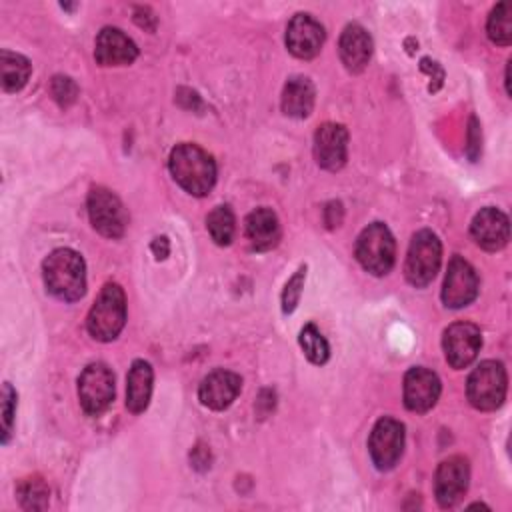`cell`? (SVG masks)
Returning <instances> with one entry per match:
<instances>
[{
    "label": "cell",
    "instance_id": "277c9868",
    "mask_svg": "<svg viewBox=\"0 0 512 512\" xmlns=\"http://www.w3.org/2000/svg\"><path fill=\"white\" fill-rule=\"evenodd\" d=\"M354 252L360 266L374 276L388 274L396 262L394 236L382 222H372L360 232Z\"/></svg>",
    "mask_w": 512,
    "mask_h": 512
},
{
    "label": "cell",
    "instance_id": "836d02e7",
    "mask_svg": "<svg viewBox=\"0 0 512 512\" xmlns=\"http://www.w3.org/2000/svg\"><path fill=\"white\" fill-rule=\"evenodd\" d=\"M510 64H512V62H508V66H506V74H504V78H506L504 82H506V92H508V94H512V90H510Z\"/></svg>",
    "mask_w": 512,
    "mask_h": 512
},
{
    "label": "cell",
    "instance_id": "30bf717a",
    "mask_svg": "<svg viewBox=\"0 0 512 512\" xmlns=\"http://www.w3.org/2000/svg\"><path fill=\"white\" fill-rule=\"evenodd\" d=\"M480 346H482V334H480V328L472 322H454L444 330V338H442L444 356H446V362L456 370L470 366L476 360Z\"/></svg>",
    "mask_w": 512,
    "mask_h": 512
},
{
    "label": "cell",
    "instance_id": "d4e9b609",
    "mask_svg": "<svg viewBox=\"0 0 512 512\" xmlns=\"http://www.w3.org/2000/svg\"><path fill=\"white\" fill-rule=\"evenodd\" d=\"M206 228L218 246H228L236 232V218L230 206H216L206 218Z\"/></svg>",
    "mask_w": 512,
    "mask_h": 512
},
{
    "label": "cell",
    "instance_id": "ba28073f",
    "mask_svg": "<svg viewBox=\"0 0 512 512\" xmlns=\"http://www.w3.org/2000/svg\"><path fill=\"white\" fill-rule=\"evenodd\" d=\"M78 398L86 414L100 416L114 400V374L102 364H88L78 378Z\"/></svg>",
    "mask_w": 512,
    "mask_h": 512
},
{
    "label": "cell",
    "instance_id": "6da1fadb",
    "mask_svg": "<svg viewBox=\"0 0 512 512\" xmlns=\"http://www.w3.org/2000/svg\"><path fill=\"white\" fill-rule=\"evenodd\" d=\"M170 174L192 196H206L216 182L214 158L198 144L182 142L170 152Z\"/></svg>",
    "mask_w": 512,
    "mask_h": 512
},
{
    "label": "cell",
    "instance_id": "603a6c76",
    "mask_svg": "<svg viewBox=\"0 0 512 512\" xmlns=\"http://www.w3.org/2000/svg\"><path fill=\"white\" fill-rule=\"evenodd\" d=\"M0 70H2V88L4 92H18L30 78L32 66L22 54L2 50L0 52Z\"/></svg>",
    "mask_w": 512,
    "mask_h": 512
},
{
    "label": "cell",
    "instance_id": "44dd1931",
    "mask_svg": "<svg viewBox=\"0 0 512 512\" xmlns=\"http://www.w3.org/2000/svg\"><path fill=\"white\" fill-rule=\"evenodd\" d=\"M152 366L144 360H134L126 378V408L134 414L146 410L152 396Z\"/></svg>",
    "mask_w": 512,
    "mask_h": 512
},
{
    "label": "cell",
    "instance_id": "7a4b0ae2",
    "mask_svg": "<svg viewBox=\"0 0 512 512\" xmlns=\"http://www.w3.org/2000/svg\"><path fill=\"white\" fill-rule=\"evenodd\" d=\"M46 290L64 302H74L86 292V264L70 248H56L42 264Z\"/></svg>",
    "mask_w": 512,
    "mask_h": 512
},
{
    "label": "cell",
    "instance_id": "9c48e42d",
    "mask_svg": "<svg viewBox=\"0 0 512 512\" xmlns=\"http://www.w3.org/2000/svg\"><path fill=\"white\" fill-rule=\"evenodd\" d=\"M404 450V424L384 416L380 418L368 440V452L378 470H390L398 464Z\"/></svg>",
    "mask_w": 512,
    "mask_h": 512
},
{
    "label": "cell",
    "instance_id": "d6986e66",
    "mask_svg": "<svg viewBox=\"0 0 512 512\" xmlns=\"http://www.w3.org/2000/svg\"><path fill=\"white\" fill-rule=\"evenodd\" d=\"M338 54L344 68L352 74L362 72L372 56V38L360 24H348L338 42Z\"/></svg>",
    "mask_w": 512,
    "mask_h": 512
},
{
    "label": "cell",
    "instance_id": "7402d4cb",
    "mask_svg": "<svg viewBox=\"0 0 512 512\" xmlns=\"http://www.w3.org/2000/svg\"><path fill=\"white\" fill-rule=\"evenodd\" d=\"M314 86L304 76H292L282 90V112L292 118H306L314 108Z\"/></svg>",
    "mask_w": 512,
    "mask_h": 512
},
{
    "label": "cell",
    "instance_id": "f1b7e54d",
    "mask_svg": "<svg viewBox=\"0 0 512 512\" xmlns=\"http://www.w3.org/2000/svg\"><path fill=\"white\" fill-rule=\"evenodd\" d=\"M14 412H16V390L10 386V382H4L2 386V442L4 444L10 440V434H12Z\"/></svg>",
    "mask_w": 512,
    "mask_h": 512
},
{
    "label": "cell",
    "instance_id": "4fadbf2b",
    "mask_svg": "<svg viewBox=\"0 0 512 512\" xmlns=\"http://www.w3.org/2000/svg\"><path fill=\"white\" fill-rule=\"evenodd\" d=\"M314 158L324 170H340L348 158V130L334 122L318 126L314 134Z\"/></svg>",
    "mask_w": 512,
    "mask_h": 512
},
{
    "label": "cell",
    "instance_id": "8fae6325",
    "mask_svg": "<svg viewBox=\"0 0 512 512\" xmlns=\"http://www.w3.org/2000/svg\"><path fill=\"white\" fill-rule=\"evenodd\" d=\"M478 296V274L470 262L462 256H452L444 286H442V302L446 308H464Z\"/></svg>",
    "mask_w": 512,
    "mask_h": 512
},
{
    "label": "cell",
    "instance_id": "52a82bcc",
    "mask_svg": "<svg viewBox=\"0 0 512 512\" xmlns=\"http://www.w3.org/2000/svg\"><path fill=\"white\" fill-rule=\"evenodd\" d=\"M88 216L96 232L106 238H120L128 224V214L120 198L102 186L88 192Z\"/></svg>",
    "mask_w": 512,
    "mask_h": 512
},
{
    "label": "cell",
    "instance_id": "ac0fdd59",
    "mask_svg": "<svg viewBox=\"0 0 512 512\" xmlns=\"http://www.w3.org/2000/svg\"><path fill=\"white\" fill-rule=\"evenodd\" d=\"M240 388L242 378L238 374L230 370H214L202 380L198 388V398L210 410H224L236 400Z\"/></svg>",
    "mask_w": 512,
    "mask_h": 512
},
{
    "label": "cell",
    "instance_id": "83f0119b",
    "mask_svg": "<svg viewBox=\"0 0 512 512\" xmlns=\"http://www.w3.org/2000/svg\"><path fill=\"white\" fill-rule=\"evenodd\" d=\"M304 278H306V266H300L292 278L286 282L284 290H282V312L290 314L296 310L300 296H302V288H304Z\"/></svg>",
    "mask_w": 512,
    "mask_h": 512
},
{
    "label": "cell",
    "instance_id": "2e32d148",
    "mask_svg": "<svg viewBox=\"0 0 512 512\" xmlns=\"http://www.w3.org/2000/svg\"><path fill=\"white\" fill-rule=\"evenodd\" d=\"M470 234L480 248L488 252L502 250L510 240L508 216L498 208L486 206L472 218Z\"/></svg>",
    "mask_w": 512,
    "mask_h": 512
},
{
    "label": "cell",
    "instance_id": "4dcf8cb0",
    "mask_svg": "<svg viewBox=\"0 0 512 512\" xmlns=\"http://www.w3.org/2000/svg\"><path fill=\"white\" fill-rule=\"evenodd\" d=\"M468 156L470 160H476L478 158V152H480V126H478V120L472 116L470 118V130H468Z\"/></svg>",
    "mask_w": 512,
    "mask_h": 512
},
{
    "label": "cell",
    "instance_id": "3957f363",
    "mask_svg": "<svg viewBox=\"0 0 512 512\" xmlns=\"http://www.w3.org/2000/svg\"><path fill=\"white\" fill-rule=\"evenodd\" d=\"M126 324V296L124 290L108 282L100 290L98 298L94 300L88 318L86 328L94 340L100 342H112Z\"/></svg>",
    "mask_w": 512,
    "mask_h": 512
},
{
    "label": "cell",
    "instance_id": "cb8c5ba5",
    "mask_svg": "<svg viewBox=\"0 0 512 512\" xmlns=\"http://www.w3.org/2000/svg\"><path fill=\"white\" fill-rule=\"evenodd\" d=\"M488 38L498 46H508L512 42V6L510 2H500L492 8L486 24Z\"/></svg>",
    "mask_w": 512,
    "mask_h": 512
},
{
    "label": "cell",
    "instance_id": "5b68a950",
    "mask_svg": "<svg viewBox=\"0 0 512 512\" xmlns=\"http://www.w3.org/2000/svg\"><path fill=\"white\" fill-rule=\"evenodd\" d=\"M508 388V376L502 362L484 360L480 362L466 382V394L470 404L476 410H496L504 398Z\"/></svg>",
    "mask_w": 512,
    "mask_h": 512
},
{
    "label": "cell",
    "instance_id": "8992f818",
    "mask_svg": "<svg viewBox=\"0 0 512 512\" xmlns=\"http://www.w3.org/2000/svg\"><path fill=\"white\" fill-rule=\"evenodd\" d=\"M442 262V244L438 236L432 230H420L412 236L408 254H406V264H404V274L406 280L414 288H424L428 286Z\"/></svg>",
    "mask_w": 512,
    "mask_h": 512
},
{
    "label": "cell",
    "instance_id": "9a60e30c",
    "mask_svg": "<svg viewBox=\"0 0 512 512\" xmlns=\"http://www.w3.org/2000/svg\"><path fill=\"white\" fill-rule=\"evenodd\" d=\"M440 390V378L424 366H414L404 376V404L412 412L424 414L434 408L440 398Z\"/></svg>",
    "mask_w": 512,
    "mask_h": 512
},
{
    "label": "cell",
    "instance_id": "e0dca14e",
    "mask_svg": "<svg viewBox=\"0 0 512 512\" xmlns=\"http://www.w3.org/2000/svg\"><path fill=\"white\" fill-rule=\"evenodd\" d=\"M138 48L132 38H128L118 28H102L96 36L94 58L100 66H128L136 60Z\"/></svg>",
    "mask_w": 512,
    "mask_h": 512
},
{
    "label": "cell",
    "instance_id": "f546056e",
    "mask_svg": "<svg viewBox=\"0 0 512 512\" xmlns=\"http://www.w3.org/2000/svg\"><path fill=\"white\" fill-rule=\"evenodd\" d=\"M50 88H52V96L56 98V102L60 106H68V104H72L76 100L78 88H76V84L68 76H54Z\"/></svg>",
    "mask_w": 512,
    "mask_h": 512
},
{
    "label": "cell",
    "instance_id": "1f68e13d",
    "mask_svg": "<svg viewBox=\"0 0 512 512\" xmlns=\"http://www.w3.org/2000/svg\"><path fill=\"white\" fill-rule=\"evenodd\" d=\"M134 20H136L138 26H142V28H146V30H150V26H148L146 20H150V22L156 26V16H154V14L150 12V8H146V6H138V8L134 10Z\"/></svg>",
    "mask_w": 512,
    "mask_h": 512
},
{
    "label": "cell",
    "instance_id": "4316f807",
    "mask_svg": "<svg viewBox=\"0 0 512 512\" xmlns=\"http://www.w3.org/2000/svg\"><path fill=\"white\" fill-rule=\"evenodd\" d=\"M300 348L304 352V356L312 362V364H326V360L330 358V346L326 342V338L320 334V330L314 324H306L300 330L298 336Z\"/></svg>",
    "mask_w": 512,
    "mask_h": 512
},
{
    "label": "cell",
    "instance_id": "d6a6232c",
    "mask_svg": "<svg viewBox=\"0 0 512 512\" xmlns=\"http://www.w3.org/2000/svg\"><path fill=\"white\" fill-rule=\"evenodd\" d=\"M168 250H170V244H168V238L166 236H160V238H154L152 242V252L156 254V258H166L168 256Z\"/></svg>",
    "mask_w": 512,
    "mask_h": 512
},
{
    "label": "cell",
    "instance_id": "5bb4252c",
    "mask_svg": "<svg viewBox=\"0 0 512 512\" xmlns=\"http://www.w3.org/2000/svg\"><path fill=\"white\" fill-rule=\"evenodd\" d=\"M324 28L310 14H296L286 26V48L302 60L314 58L324 44Z\"/></svg>",
    "mask_w": 512,
    "mask_h": 512
},
{
    "label": "cell",
    "instance_id": "ffe728a7",
    "mask_svg": "<svg viewBox=\"0 0 512 512\" xmlns=\"http://www.w3.org/2000/svg\"><path fill=\"white\" fill-rule=\"evenodd\" d=\"M244 232H246V238H248L252 250L266 252V250L274 248L280 240L278 216L266 206L256 208L246 216Z\"/></svg>",
    "mask_w": 512,
    "mask_h": 512
},
{
    "label": "cell",
    "instance_id": "7c38bea8",
    "mask_svg": "<svg viewBox=\"0 0 512 512\" xmlns=\"http://www.w3.org/2000/svg\"><path fill=\"white\" fill-rule=\"evenodd\" d=\"M470 468L462 456H450L440 462L434 476V494L442 508L456 506L468 490Z\"/></svg>",
    "mask_w": 512,
    "mask_h": 512
},
{
    "label": "cell",
    "instance_id": "484cf974",
    "mask_svg": "<svg viewBox=\"0 0 512 512\" xmlns=\"http://www.w3.org/2000/svg\"><path fill=\"white\" fill-rule=\"evenodd\" d=\"M16 496L24 510H44L48 506L50 490L42 478L32 476V478H24L18 484Z\"/></svg>",
    "mask_w": 512,
    "mask_h": 512
}]
</instances>
